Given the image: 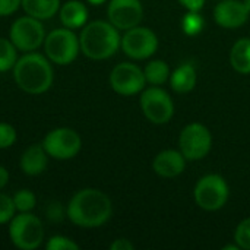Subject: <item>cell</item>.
<instances>
[{
	"instance_id": "obj_7",
	"label": "cell",
	"mask_w": 250,
	"mask_h": 250,
	"mask_svg": "<svg viewBox=\"0 0 250 250\" xmlns=\"http://www.w3.org/2000/svg\"><path fill=\"white\" fill-rule=\"evenodd\" d=\"M41 145L50 158L67 161L81 152L82 139L81 135L70 127H56L44 136Z\"/></svg>"
},
{
	"instance_id": "obj_26",
	"label": "cell",
	"mask_w": 250,
	"mask_h": 250,
	"mask_svg": "<svg viewBox=\"0 0 250 250\" xmlns=\"http://www.w3.org/2000/svg\"><path fill=\"white\" fill-rule=\"evenodd\" d=\"M45 249L47 250H78L79 245L76 242H73L70 237L67 236H53L47 240L45 243Z\"/></svg>"
},
{
	"instance_id": "obj_9",
	"label": "cell",
	"mask_w": 250,
	"mask_h": 250,
	"mask_svg": "<svg viewBox=\"0 0 250 250\" xmlns=\"http://www.w3.org/2000/svg\"><path fill=\"white\" fill-rule=\"evenodd\" d=\"M141 108L144 116L154 125H166L174 114V104L168 92L160 86L144 88L141 94Z\"/></svg>"
},
{
	"instance_id": "obj_35",
	"label": "cell",
	"mask_w": 250,
	"mask_h": 250,
	"mask_svg": "<svg viewBox=\"0 0 250 250\" xmlns=\"http://www.w3.org/2000/svg\"><path fill=\"white\" fill-rule=\"evenodd\" d=\"M240 248H239V245L236 243V245H227V246H224L223 248V250H239Z\"/></svg>"
},
{
	"instance_id": "obj_15",
	"label": "cell",
	"mask_w": 250,
	"mask_h": 250,
	"mask_svg": "<svg viewBox=\"0 0 250 250\" xmlns=\"http://www.w3.org/2000/svg\"><path fill=\"white\" fill-rule=\"evenodd\" d=\"M154 171L166 179H173L182 174L186 168V158L180 151L166 149L161 151L152 161Z\"/></svg>"
},
{
	"instance_id": "obj_3",
	"label": "cell",
	"mask_w": 250,
	"mask_h": 250,
	"mask_svg": "<svg viewBox=\"0 0 250 250\" xmlns=\"http://www.w3.org/2000/svg\"><path fill=\"white\" fill-rule=\"evenodd\" d=\"M122 37L119 29L107 21L86 23L79 35L81 53L91 60H105L117 53Z\"/></svg>"
},
{
	"instance_id": "obj_31",
	"label": "cell",
	"mask_w": 250,
	"mask_h": 250,
	"mask_svg": "<svg viewBox=\"0 0 250 250\" xmlns=\"http://www.w3.org/2000/svg\"><path fill=\"white\" fill-rule=\"evenodd\" d=\"M135 246L130 240L127 239H116L111 245H110V250H133Z\"/></svg>"
},
{
	"instance_id": "obj_25",
	"label": "cell",
	"mask_w": 250,
	"mask_h": 250,
	"mask_svg": "<svg viewBox=\"0 0 250 250\" xmlns=\"http://www.w3.org/2000/svg\"><path fill=\"white\" fill-rule=\"evenodd\" d=\"M15 215H16V208L13 204V198L0 190V226L9 224Z\"/></svg>"
},
{
	"instance_id": "obj_18",
	"label": "cell",
	"mask_w": 250,
	"mask_h": 250,
	"mask_svg": "<svg viewBox=\"0 0 250 250\" xmlns=\"http://www.w3.org/2000/svg\"><path fill=\"white\" fill-rule=\"evenodd\" d=\"M170 85L171 89L177 94H188L196 85V69L192 63L180 64L171 75H170Z\"/></svg>"
},
{
	"instance_id": "obj_10",
	"label": "cell",
	"mask_w": 250,
	"mask_h": 250,
	"mask_svg": "<svg viewBox=\"0 0 250 250\" xmlns=\"http://www.w3.org/2000/svg\"><path fill=\"white\" fill-rule=\"evenodd\" d=\"M212 146V136L202 123L188 125L179 136L180 152L189 161H199L205 158Z\"/></svg>"
},
{
	"instance_id": "obj_1",
	"label": "cell",
	"mask_w": 250,
	"mask_h": 250,
	"mask_svg": "<svg viewBox=\"0 0 250 250\" xmlns=\"http://www.w3.org/2000/svg\"><path fill=\"white\" fill-rule=\"evenodd\" d=\"M113 214L111 199L100 189L85 188L78 190L66 207V217L81 229L104 226Z\"/></svg>"
},
{
	"instance_id": "obj_28",
	"label": "cell",
	"mask_w": 250,
	"mask_h": 250,
	"mask_svg": "<svg viewBox=\"0 0 250 250\" xmlns=\"http://www.w3.org/2000/svg\"><path fill=\"white\" fill-rule=\"evenodd\" d=\"M16 139H18L16 129L6 122H0V149H7L13 146Z\"/></svg>"
},
{
	"instance_id": "obj_14",
	"label": "cell",
	"mask_w": 250,
	"mask_h": 250,
	"mask_svg": "<svg viewBox=\"0 0 250 250\" xmlns=\"http://www.w3.org/2000/svg\"><path fill=\"white\" fill-rule=\"evenodd\" d=\"M249 18V10L240 0H221L214 9V21L227 29L242 26Z\"/></svg>"
},
{
	"instance_id": "obj_8",
	"label": "cell",
	"mask_w": 250,
	"mask_h": 250,
	"mask_svg": "<svg viewBox=\"0 0 250 250\" xmlns=\"http://www.w3.org/2000/svg\"><path fill=\"white\" fill-rule=\"evenodd\" d=\"M229 185L220 174H207L195 186L193 196L199 208L205 211H218L229 201Z\"/></svg>"
},
{
	"instance_id": "obj_34",
	"label": "cell",
	"mask_w": 250,
	"mask_h": 250,
	"mask_svg": "<svg viewBox=\"0 0 250 250\" xmlns=\"http://www.w3.org/2000/svg\"><path fill=\"white\" fill-rule=\"evenodd\" d=\"M89 4H92V6H100V4H103V3H105L107 0H86Z\"/></svg>"
},
{
	"instance_id": "obj_4",
	"label": "cell",
	"mask_w": 250,
	"mask_h": 250,
	"mask_svg": "<svg viewBox=\"0 0 250 250\" xmlns=\"http://www.w3.org/2000/svg\"><path fill=\"white\" fill-rule=\"evenodd\" d=\"M42 47L47 59L57 66H67L73 63L81 53L79 37L73 29L66 26L50 31L45 35Z\"/></svg>"
},
{
	"instance_id": "obj_36",
	"label": "cell",
	"mask_w": 250,
	"mask_h": 250,
	"mask_svg": "<svg viewBox=\"0 0 250 250\" xmlns=\"http://www.w3.org/2000/svg\"><path fill=\"white\" fill-rule=\"evenodd\" d=\"M243 3H245V6L248 7V10H249L250 13V0H243Z\"/></svg>"
},
{
	"instance_id": "obj_20",
	"label": "cell",
	"mask_w": 250,
	"mask_h": 250,
	"mask_svg": "<svg viewBox=\"0 0 250 250\" xmlns=\"http://www.w3.org/2000/svg\"><path fill=\"white\" fill-rule=\"evenodd\" d=\"M230 63L233 69L242 75H250V38H240L230 51Z\"/></svg>"
},
{
	"instance_id": "obj_22",
	"label": "cell",
	"mask_w": 250,
	"mask_h": 250,
	"mask_svg": "<svg viewBox=\"0 0 250 250\" xmlns=\"http://www.w3.org/2000/svg\"><path fill=\"white\" fill-rule=\"evenodd\" d=\"M18 60V48L13 45L10 38L0 37V73L13 69Z\"/></svg>"
},
{
	"instance_id": "obj_13",
	"label": "cell",
	"mask_w": 250,
	"mask_h": 250,
	"mask_svg": "<svg viewBox=\"0 0 250 250\" xmlns=\"http://www.w3.org/2000/svg\"><path fill=\"white\" fill-rule=\"evenodd\" d=\"M107 16L119 31H127L141 23L144 7L141 0H110Z\"/></svg>"
},
{
	"instance_id": "obj_5",
	"label": "cell",
	"mask_w": 250,
	"mask_h": 250,
	"mask_svg": "<svg viewBox=\"0 0 250 250\" xmlns=\"http://www.w3.org/2000/svg\"><path fill=\"white\" fill-rule=\"evenodd\" d=\"M44 224L32 212H18L9 223V239L16 249H38L44 243Z\"/></svg>"
},
{
	"instance_id": "obj_12",
	"label": "cell",
	"mask_w": 250,
	"mask_h": 250,
	"mask_svg": "<svg viewBox=\"0 0 250 250\" xmlns=\"http://www.w3.org/2000/svg\"><path fill=\"white\" fill-rule=\"evenodd\" d=\"M110 86L119 95H135L142 92L145 88V73L135 63H119L113 67L110 73Z\"/></svg>"
},
{
	"instance_id": "obj_29",
	"label": "cell",
	"mask_w": 250,
	"mask_h": 250,
	"mask_svg": "<svg viewBox=\"0 0 250 250\" xmlns=\"http://www.w3.org/2000/svg\"><path fill=\"white\" fill-rule=\"evenodd\" d=\"M45 214H47V218L53 223H57V221H62L64 217H66V209L62 207L60 202H50L45 208Z\"/></svg>"
},
{
	"instance_id": "obj_24",
	"label": "cell",
	"mask_w": 250,
	"mask_h": 250,
	"mask_svg": "<svg viewBox=\"0 0 250 250\" xmlns=\"http://www.w3.org/2000/svg\"><path fill=\"white\" fill-rule=\"evenodd\" d=\"M204 26H205V19L199 12L188 10V13L182 19V28L186 35H190V37L198 35L199 32H202Z\"/></svg>"
},
{
	"instance_id": "obj_16",
	"label": "cell",
	"mask_w": 250,
	"mask_h": 250,
	"mask_svg": "<svg viewBox=\"0 0 250 250\" xmlns=\"http://www.w3.org/2000/svg\"><path fill=\"white\" fill-rule=\"evenodd\" d=\"M48 158L50 157L41 144L31 145L22 152L19 158V168L26 176H40L47 170Z\"/></svg>"
},
{
	"instance_id": "obj_11",
	"label": "cell",
	"mask_w": 250,
	"mask_h": 250,
	"mask_svg": "<svg viewBox=\"0 0 250 250\" xmlns=\"http://www.w3.org/2000/svg\"><path fill=\"white\" fill-rule=\"evenodd\" d=\"M120 47L127 57L133 60H144L157 51L158 38L152 29L138 25L125 32Z\"/></svg>"
},
{
	"instance_id": "obj_33",
	"label": "cell",
	"mask_w": 250,
	"mask_h": 250,
	"mask_svg": "<svg viewBox=\"0 0 250 250\" xmlns=\"http://www.w3.org/2000/svg\"><path fill=\"white\" fill-rule=\"evenodd\" d=\"M9 179H10V173L6 167L0 166V190H3L7 183H9Z\"/></svg>"
},
{
	"instance_id": "obj_21",
	"label": "cell",
	"mask_w": 250,
	"mask_h": 250,
	"mask_svg": "<svg viewBox=\"0 0 250 250\" xmlns=\"http://www.w3.org/2000/svg\"><path fill=\"white\" fill-rule=\"evenodd\" d=\"M145 79L151 85L160 86L170 79V67L164 60H152L145 66Z\"/></svg>"
},
{
	"instance_id": "obj_32",
	"label": "cell",
	"mask_w": 250,
	"mask_h": 250,
	"mask_svg": "<svg viewBox=\"0 0 250 250\" xmlns=\"http://www.w3.org/2000/svg\"><path fill=\"white\" fill-rule=\"evenodd\" d=\"M179 1L188 10H192V12H201V9L205 4V0H179Z\"/></svg>"
},
{
	"instance_id": "obj_19",
	"label": "cell",
	"mask_w": 250,
	"mask_h": 250,
	"mask_svg": "<svg viewBox=\"0 0 250 250\" xmlns=\"http://www.w3.org/2000/svg\"><path fill=\"white\" fill-rule=\"evenodd\" d=\"M60 6V0H22L21 4L25 15H29L40 21H48L56 16Z\"/></svg>"
},
{
	"instance_id": "obj_30",
	"label": "cell",
	"mask_w": 250,
	"mask_h": 250,
	"mask_svg": "<svg viewBox=\"0 0 250 250\" xmlns=\"http://www.w3.org/2000/svg\"><path fill=\"white\" fill-rule=\"evenodd\" d=\"M22 4V0H0V16H10L13 15Z\"/></svg>"
},
{
	"instance_id": "obj_17",
	"label": "cell",
	"mask_w": 250,
	"mask_h": 250,
	"mask_svg": "<svg viewBox=\"0 0 250 250\" xmlns=\"http://www.w3.org/2000/svg\"><path fill=\"white\" fill-rule=\"evenodd\" d=\"M59 18L62 25L69 29L83 28L88 21V7L81 0H67L59 9Z\"/></svg>"
},
{
	"instance_id": "obj_6",
	"label": "cell",
	"mask_w": 250,
	"mask_h": 250,
	"mask_svg": "<svg viewBox=\"0 0 250 250\" xmlns=\"http://www.w3.org/2000/svg\"><path fill=\"white\" fill-rule=\"evenodd\" d=\"M45 28L42 21L32 18L29 15L19 16L13 21L9 29V38L18 51L29 53L37 51L45 40Z\"/></svg>"
},
{
	"instance_id": "obj_2",
	"label": "cell",
	"mask_w": 250,
	"mask_h": 250,
	"mask_svg": "<svg viewBox=\"0 0 250 250\" xmlns=\"http://www.w3.org/2000/svg\"><path fill=\"white\" fill-rule=\"evenodd\" d=\"M12 72L18 88L29 95L47 92L54 82L53 63L45 54L37 51L23 53L18 57Z\"/></svg>"
},
{
	"instance_id": "obj_27",
	"label": "cell",
	"mask_w": 250,
	"mask_h": 250,
	"mask_svg": "<svg viewBox=\"0 0 250 250\" xmlns=\"http://www.w3.org/2000/svg\"><path fill=\"white\" fill-rule=\"evenodd\" d=\"M234 242L239 245V248L243 250H250V218L243 220L236 231H234Z\"/></svg>"
},
{
	"instance_id": "obj_23",
	"label": "cell",
	"mask_w": 250,
	"mask_h": 250,
	"mask_svg": "<svg viewBox=\"0 0 250 250\" xmlns=\"http://www.w3.org/2000/svg\"><path fill=\"white\" fill-rule=\"evenodd\" d=\"M12 198L16 212H31L37 205V196L29 189H19L15 192Z\"/></svg>"
}]
</instances>
